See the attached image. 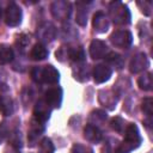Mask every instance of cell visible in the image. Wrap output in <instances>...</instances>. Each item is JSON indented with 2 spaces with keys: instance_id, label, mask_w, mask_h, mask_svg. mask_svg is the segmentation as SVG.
<instances>
[{
  "instance_id": "obj_1",
  "label": "cell",
  "mask_w": 153,
  "mask_h": 153,
  "mask_svg": "<svg viewBox=\"0 0 153 153\" xmlns=\"http://www.w3.org/2000/svg\"><path fill=\"white\" fill-rule=\"evenodd\" d=\"M141 143V135L137 129V127L131 123L127 126L126 133H124V140L123 142L118 146L116 153H129L133 149L137 148Z\"/></svg>"
},
{
  "instance_id": "obj_2",
  "label": "cell",
  "mask_w": 153,
  "mask_h": 153,
  "mask_svg": "<svg viewBox=\"0 0 153 153\" xmlns=\"http://www.w3.org/2000/svg\"><path fill=\"white\" fill-rule=\"evenodd\" d=\"M31 78L39 84H56L60 79V74L54 66L47 65L44 67H33L31 71Z\"/></svg>"
},
{
  "instance_id": "obj_3",
  "label": "cell",
  "mask_w": 153,
  "mask_h": 153,
  "mask_svg": "<svg viewBox=\"0 0 153 153\" xmlns=\"http://www.w3.org/2000/svg\"><path fill=\"white\" fill-rule=\"evenodd\" d=\"M109 14L112 22L117 25H126L130 23V12L128 7L121 1H112L110 4Z\"/></svg>"
},
{
  "instance_id": "obj_4",
  "label": "cell",
  "mask_w": 153,
  "mask_h": 153,
  "mask_svg": "<svg viewBox=\"0 0 153 153\" xmlns=\"http://www.w3.org/2000/svg\"><path fill=\"white\" fill-rule=\"evenodd\" d=\"M110 42L117 48L127 49L133 43V36L128 30H116L111 33Z\"/></svg>"
},
{
  "instance_id": "obj_5",
  "label": "cell",
  "mask_w": 153,
  "mask_h": 153,
  "mask_svg": "<svg viewBox=\"0 0 153 153\" xmlns=\"http://www.w3.org/2000/svg\"><path fill=\"white\" fill-rule=\"evenodd\" d=\"M20 22H22V10L17 4L11 2L10 5H7L5 10V23L8 26H17L20 24Z\"/></svg>"
},
{
  "instance_id": "obj_6",
  "label": "cell",
  "mask_w": 153,
  "mask_h": 153,
  "mask_svg": "<svg viewBox=\"0 0 153 153\" xmlns=\"http://www.w3.org/2000/svg\"><path fill=\"white\" fill-rule=\"evenodd\" d=\"M44 100L51 109L60 108L62 103V88L57 86L49 88L44 94Z\"/></svg>"
},
{
  "instance_id": "obj_7",
  "label": "cell",
  "mask_w": 153,
  "mask_h": 153,
  "mask_svg": "<svg viewBox=\"0 0 153 153\" xmlns=\"http://www.w3.org/2000/svg\"><path fill=\"white\" fill-rule=\"evenodd\" d=\"M112 74V71L111 68L105 65V63H99V65H96L93 67V71H92V76H93V80L97 82V84H102V82H105L110 79Z\"/></svg>"
},
{
  "instance_id": "obj_8",
  "label": "cell",
  "mask_w": 153,
  "mask_h": 153,
  "mask_svg": "<svg viewBox=\"0 0 153 153\" xmlns=\"http://www.w3.org/2000/svg\"><path fill=\"white\" fill-rule=\"evenodd\" d=\"M50 111H51V108L45 103V100L44 99H39L36 103L35 109H33V118L37 120L38 122L45 123V121L50 116Z\"/></svg>"
},
{
  "instance_id": "obj_9",
  "label": "cell",
  "mask_w": 153,
  "mask_h": 153,
  "mask_svg": "<svg viewBox=\"0 0 153 153\" xmlns=\"http://www.w3.org/2000/svg\"><path fill=\"white\" fill-rule=\"evenodd\" d=\"M148 65H149V62H148L146 54L139 53L135 56H133V59L130 60L129 71L131 73H140V72H143L148 67Z\"/></svg>"
},
{
  "instance_id": "obj_10",
  "label": "cell",
  "mask_w": 153,
  "mask_h": 153,
  "mask_svg": "<svg viewBox=\"0 0 153 153\" xmlns=\"http://www.w3.org/2000/svg\"><path fill=\"white\" fill-rule=\"evenodd\" d=\"M108 54V47L106 44L100 39H93L90 44V55L92 59L98 60L104 57Z\"/></svg>"
},
{
  "instance_id": "obj_11",
  "label": "cell",
  "mask_w": 153,
  "mask_h": 153,
  "mask_svg": "<svg viewBox=\"0 0 153 153\" xmlns=\"http://www.w3.org/2000/svg\"><path fill=\"white\" fill-rule=\"evenodd\" d=\"M84 136H85V139H86L87 141L97 143V142H99V141L102 140V136H103V135H102L100 129H99L97 126H94V124H92V123H88V124H86V127L84 128Z\"/></svg>"
},
{
  "instance_id": "obj_12",
  "label": "cell",
  "mask_w": 153,
  "mask_h": 153,
  "mask_svg": "<svg viewBox=\"0 0 153 153\" xmlns=\"http://www.w3.org/2000/svg\"><path fill=\"white\" fill-rule=\"evenodd\" d=\"M93 27L98 32H105L109 29V20L103 12H97L93 16Z\"/></svg>"
},
{
  "instance_id": "obj_13",
  "label": "cell",
  "mask_w": 153,
  "mask_h": 153,
  "mask_svg": "<svg viewBox=\"0 0 153 153\" xmlns=\"http://www.w3.org/2000/svg\"><path fill=\"white\" fill-rule=\"evenodd\" d=\"M48 56V50L47 48L41 44V43H37L32 47L31 51H30V57L35 61H41V60H44L45 57Z\"/></svg>"
},
{
  "instance_id": "obj_14",
  "label": "cell",
  "mask_w": 153,
  "mask_h": 153,
  "mask_svg": "<svg viewBox=\"0 0 153 153\" xmlns=\"http://www.w3.org/2000/svg\"><path fill=\"white\" fill-rule=\"evenodd\" d=\"M43 130H44V123L38 122L37 120L32 118L31 126H30V129H29V140L33 141L36 137H38V135H41L43 133Z\"/></svg>"
},
{
  "instance_id": "obj_15",
  "label": "cell",
  "mask_w": 153,
  "mask_h": 153,
  "mask_svg": "<svg viewBox=\"0 0 153 153\" xmlns=\"http://www.w3.org/2000/svg\"><path fill=\"white\" fill-rule=\"evenodd\" d=\"M13 110H14L13 100L10 97L1 96L0 97V112L4 116H10V115H12Z\"/></svg>"
},
{
  "instance_id": "obj_16",
  "label": "cell",
  "mask_w": 153,
  "mask_h": 153,
  "mask_svg": "<svg viewBox=\"0 0 153 153\" xmlns=\"http://www.w3.org/2000/svg\"><path fill=\"white\" fill-rule=\"evenodd\" d=\"M14 57L13 49L7 44H0V63L6 65L10 63Z\"/></svg>"
},
{
  "instance_id": "obj_17",
  "label": "cell",
  "mask_w": 153,
  "mask_h": 153,
  "mask_svg": "<svg viewBox=\"0 0 153 153\" xmlns=\"http://www.w3.org/2000/svg\"><path fill=\"white\" fill-rule=\"evenodd\" d=\"M137 85L143 91H151L153 87V76L151 73H143L137 79Z\"/></svg>"
},
{
  "instance_id": "obj_18",
  "label": "cell",
  "mask_w": 153,
  "mask_h": 153,
  "mask_svg": "<svg viewBox=\"0 0 153 153\" xmlns=\"http://www.w3.org/2000/svg\"><path fill=\"white\" fill-rule=\"evenodd\" d=\"M38 153H54V145L50 139L44 137L39 142L38 147Z\"/></svg>"
},
{
  "instance_id": "obj_19",
  "label": "cell",
  "mask_w": 153,
  "mask_h": 153,
  "mask_svg": "<svg viewBox=\"0 0 153 153\" xmlns=\"http://www.w3.org/2000/svg\"><path fill=\"white\" fill-rule=\"evenodd\" d=\"M68 55H69V57L73 60V61H75V62H81V61H84L85 60V51H84V49L82 48H73V49H71L69 50V53H68Z\"/></svg>"
},
{
  "instance_id": "obj_20",
  "label": "cell",
  "mask_w": 153,
  "mask_h": 153,
  "mask_svg": "<svg viewBox=\"0 0 153 153\" xmlns=\"http://www.w3.org/2000/svg\"><path fill=\"white\" fill-rule=\"evenodd\" d=\"M141 109H142V111H143L148 117H151L152 114H153V99H152L151 97L143 98L142 104H141Z\"/></svg>"
},
{
  "instance_id": "obj_21",
  "label": "cell",
  "mask_w": 153,
  "mask_h": 153,
  "mask_svg": "<svg viewBox=\"0 0 153 153\" xmlns=\"http://www.w3.org/2000/svg\"><path fill=\"white\" fill-rule=\"evenodd\" d=\"M104 57H105L106 62H109V63H111V65H115V66H118V68H121L122 59H121V56H120L117 53H114V51L108 53Z\"/></svg>"
},
{
  "instance_id": "obj_22",
  "label": "cell",
  "mask_w": 153,
  "mask_h": 153,
  "mask_svg": "<svg viewBox=\"0 0 153 153\" xmlns=\"http://www.w3.org/2000/svg\"><path fill=\"white\" fill-rule=\"evenodd\" d=\"M110 126H111V128H112L115 131L122 133V131H123V128H124V120H123L122 117L116 116V117H114V118L111 120Z\"/></svg>"
},
{
  "instance_id": "obj_23",
  "label": "cell",
  "mask_w": 153,
  "mask_h": 153,
  "mask_svg": "<svg viewBox=\"0 0 153 153\" xmlns=\"http://www.w3.org/2000/svg\"><path fill=\"white\" fill-rule=\"evenodd\" d=\"M72 153H93V151H92L90 147H87V146L76 143V145L73 146V148H72Z\"/></svg>"
},
{
  "instance_id": "obj_24",
  "label": "cell",
  "mask_w": 153,
  "mask_h": 153,
  "mask_svg": "<svg viewBox=\"0 0 153 153\" xmlns=\"http://www.w3.org/2000/svg\"><path fill=\"white\" fill-rule=\"evenodd\" d=\"M87 22V12L84 11V8H80L78 10V13H76V23H79L80 25H85Z\"/></svg>"
},
{
  "instance_id": "obj_25",
  "label": "cell",
  "mask_w": 153,
  "mask_h": 153,
  "mask_svg": "<svg viewBox=\"0 0 153 153\" xmlns=\"http://www.w3.org/2000/svg\"><path fill=\"white\" fill-rule=\"evenodd\" d=\"M1 19H2V10L0 7V23H1Z\"/></svg>"
},
{
  "instance_id": "obj_26",
  "label": "cell",
  "mask_w": 153,
  "mask_h": 153,
  "mask_svg": "<svg viewBox=\"0 0 153 153\" xmlns=\"http://www.w3.org/2000/svg\"><path fill=\"white\" fill-rule=\"evenodd\" d=\"M0 141H1V135H0Z\"/></svg>"
}]
</instances>
